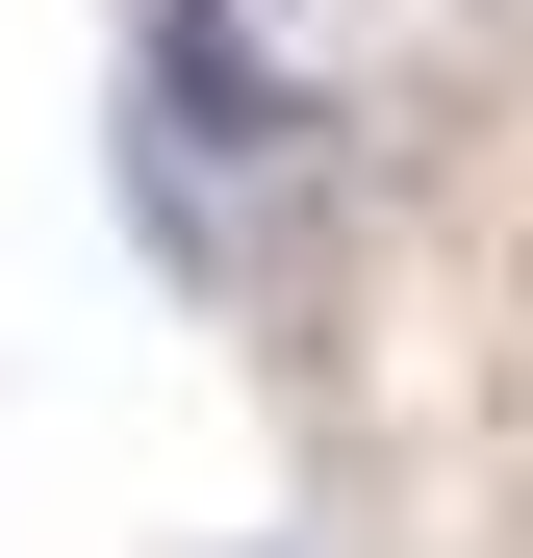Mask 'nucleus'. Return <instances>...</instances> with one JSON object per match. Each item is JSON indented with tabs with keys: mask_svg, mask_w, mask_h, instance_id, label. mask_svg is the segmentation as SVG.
I'll return each instance as SVG.
<instances>
[{
	"mask_svg": "<svg viewBox=\"0 0 533 558\" xmlns=\"http://www.w3.org/2000/svg\"><path fill=\"white\" fill-rule=\"evenodd\" d=\"M508 355H533V279H508Z\"/></svg>",
	"mask_w": 533,
	"mask_h": 558,
	"instance_id": "obj_1",
	"label": "nucleus"
}]
</instances>
